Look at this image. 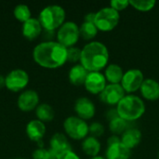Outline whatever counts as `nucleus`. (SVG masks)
<instances>
[{
	"label": "nucleus",
	"instance_id": "1",
	"mask_svg": "<svg viewBox=\"0 0 159 159\" xmlns=\"http://www.w3.org/2000/svg\"><path fill=\"white\" fill-rule=\"evenodd\" d=\"M33 58L42 67L56 69L67 61V48L58 41H44L34 47Z\"/></svg>",
	"mask_w": 159,
	"mask_h": 159
},
{
	"label": "nucleus",
	"instance_id": "2",
	"mask_svg": "<svg viewBox=\"0 0 159 159\" xmlns=\"http://www.w3.org/2000/svg\"><path fill=\"white\" fill-rule=\"evenodd\" d=\"M109 61V52L104 44L92 41L81 49V65L89 72H100L106 67Z\"/></svg>",
	"mask_w": 159,
	"mask_h": 159
},
{
	"label": "nucleus",
	"instance_id": "3",
	"mask_svg": "<svg viewBox=\"0 0 159 159\" xmlns=\"http://www.w3.org/2000/svg\"><path fill=\"white\" fill-rule=\"evenodd\" d=\"M116 111L119 117L126 121H134L142 117L145 112L143 101L135 95L125 96L116 105Z\"/></svg>",
	"mask_w": 159,
	"mask_h": 159
},
{
	"label": "nucleus",
	"instance_id": "4",
	"mask_svg": "<svg viewBox=\"0 0 159 159\" xmlns=\"http://www.w3.org/2000/svg\"><path fill=\"white\" fill-rule=\"evenodd\" d=\"M38 20L44 30L54 31L64 23L65 10L59 5H49L41 10Z\"/></svg>",
	"mask_w": 159,
	"mask_h": 159
},
{
	"label": "nucleus",
	"instance_id": "5",
	"mask_svg": "<svg viewBox=\"0 0 159 159\" xmlns=\"http://www.w3.org/2000/svg\"><path fill=\"white\" fill-rule=\"evenodd\" d=\"M119 12L111 7H103L96 12L94 23L98 30L102 32H110L114 30L119 22Z\"/></svg>",
	"mask_w": 159,
	"mask_h": 159
},
{
	"label": "nucleus",
	"instance_id": "6",
	"mask_svg": "<svg viewBox=\"0 0 159 159\" xmlns=\"http://www.w3.org/2000/svg\"><path fill=\"white\" fill-rule=\"evenodd\" d=\"M79 27L74 21L64 22L57 32V39L66 48L74 47L79 39Z\"/></svg>",
	"mask_w": 159,
	"mask_h": 159
},
{
	"label": "nucleus",
	"instance_id": "7",
	"mask_svg": "<svg viewBox=\"0 0 159 159\" xmlns=\"http://www.w3.org/2000/svg\"><path fill=\"white\" fill-rule=\"evenodd\" d=\"M66 134L74 140L85 139L89 133V125L78 116H69L63 122Z\"/></svg>",
	"mask_w": 159,
	"mask_h": 159
},
{
	"label": "nucleus",
	"instance_id": "8",
	"mask_svg": "<svg viewBox=\"0 0 159 159\" xmlns=\"http://www.w3.org/2000/svg\"><path fill=\"white\" fill-rule=\"evenodd\" d=\"M29 83V75L22 69H14L6 76V87L14 92L23 89Z\"/></svg>",
	"mask_w": 159,
	"mask_h": 159
},
{
	"label": "nucleus",
	"instance_id": "9",
	"mask_svg": "<svg viewBox=\"0 0 159 159\" xmlns=\"http://www.w3.org/2000/svg\"><path fill=\"white\" fill-rule=\"evenodd\" d=\"M144 81V75L139 69H130L124 73V76L121 81V86L125 92L131 93L141 89L143 82Z\"/></svg>",
	"mask_w": 159,
	"mask_h": 159
},
{
	"label": "nucleus",
	"instance_id": "10",
	"mask_svg": "<svg viewBox=\"0 0 159 159\" xmlns=\"http://www.w3.org/2000/svg\"><path fill=\"white\" fill-rule=\"evenodd\" d=\"M125 97V90L121 84H108L100 94L102 102L109 105H117Z\"/></svg>",
	"mask_w": 159,
	"mask_h": 159
},
{
	"label": "nucleus",
	"instance_id": "11",
	"mask_svg": "<svg viewBox=\"0 0 159 159\" xmlns=\"http://www.w3.org/2000/svg\"><path fill=\"white\" fill-rule=\"evenodd\" d=\"M84 85L89 93L101 94L107 84L104 75L100 72H89Z\"/></svg>",
	"mask_w": 159,
	"mask_h": 159
},
{
	"label": "nucleus",
	"instance_id": "12",
	"mask_svg": "<svg viewBox=\"0 0 159 159\" xmlns=\"http://www.w3.org/2000/svg\"><path fill=\"white\" fill-rule=\"evenodd\" d=\"M18 106L21 111L29 112L38 106V93L33 89H26L20 93L18 98Z\"/></svg>",
	"mask_w": 159,
	"mask_h": 159
},
{
	"label": "nucleus",
	"instance_id": "13",
	"mask_svg": "<svg viewBox=\"0 0 159 159\" xmlns=\"http://www.w3.org/2000/svg\"><path fill=\"white\" fill-rule=\"evenodd\" d=\"M75 111L77 116L83 120L90 119L95 115V105L91 100L86 97L78 98L75 103Z\"/></svg>",
	"mask_w": 159,
	"mask_h": 159
},
{
	"label": "nucleus",
	"instance_id": "14",
	"mask_svg": "<svg viewBox=\"0 0 159 159\" xmlns=\"http://www.w3.org/2000/svg\"><path fill=\"white\" fill-rule=\"evenodd\" d=\"M50 144V150L53 151L58 157L67 151H71L72 147L69 143L67 138L62 133H55L49 142Z\"/></svg>",
	"mask_w": 159,
	"mask_h": 159
},
{
	"label": "nucleus",
	"instance_id": "15",
	"mask_svg": "<svg viewBox=\"0 0 159 159\" xmlns=\"http://www.w3.org/2000/svg\"><path fill=\"white\" fill-rule=\"evenodd\" d=\"M140 89L143 97L148 101H157L159 99V83L155 79H144Z\"/></svg>",
	"mask_w": 159,
	"mask_h": 159
},
{
	"label": "nucleus",
	"instance_id": "16",
	"mask_svg": "<svg viewBox=\"0 0 159 159\" xmlns=\"http://www.w3.org/2000/svg\"><path fill=\"white\" fill-rule=\"evenodd\" d=\"M46 133V126L44 122L34 119L31 120L26 126V134L30 140L34 142H40Z\"/></svg>",
	"mask_w": 159,
	"mask_h": 159
},
{
	"label": "nucleus",
	"instance_id": "17",
	"mask_svg": "<svg viewBox=\"0 0 159 159\" xmlns=\"http://www.w3.org/2000/svg\"><path fill=\"white\" fill-rule=\"evenodd\" d=\"M42 25L38 19L30 18L22 24V34L29 40L35 39L42 33Z\"/></svg>",
	"mask_w": 159,
	"mask_h": 159
},
{
	"label": "nucleus",
	"instance_id": "18",
	"mask_svg": "<svg viewBox=\"0 0 159 159\" xmlns=\"http://www.w3.org/2000/svg\"><path fill=\"white\" fill-rule=\"evenodd\" d=\"M130 149L126 147L121 142L109 145L106 150V159H129Z\"/></svg>",
	"mask_w": 159,
	"mask_h": 159
},
{
	"label": "nucleus",
	"instance_id": "19",
	"mask_svg": "<svg viewBox=\"0 0 159 159\" xmlns=\"http://www.w3.org/2000/svg\"><path fill=\"white\" fill-rule=\"evenodd\" d=\"M89 71L81 64L74 65L69 71V80L73 85L81 86L85 84Z\"/></svg>",
	"mask_w": 159,
	"mask_h": 159
},
{
	"label": "nucleus",
	"instance_id": "20",
	"mask_svg": "<svg viewBox=\"0 0 159 159\" xmlns=\"http://www.w3.org/2000/svg\"><path fill=\"white\" fill-rule=\"evenodd\" d=\"M142 141V132L137 129H128L123 134L121 138V143L128 147L129 149H132L136 147Z\"/></svg>",
	"mask_w": 159,
	"mask_h": 159
},
{
	"label": "nucleus",
	"instance_id": "21",
	"mask_svg": "<svg viewBox=\"0 0 159 159\" xmlns=\"http://www.w3.org/2000/svg\"><path fill=\"white\" fill-rule=\"evenodd\" d=\"M104 76L110 84H119L124 76V72L121 66L118 64H110L105 69Z\"/></svg>",
	"mask_w": 159,
	"mask_h": 159
},
{
	"label": "nucleus",
	"instance_id": "22",
	"mask_svg": "<svg viewBox=\"0 0 159 159\" xmlns=\"http://www.w3.org/2000/svg\"><path fill=\"white\" fill-rule=\"evenodd\" d=\"M82 150L86 155L89 157H98V154L101 151V143L97 138L92 136L88 137L82 142Z\"/></svg>",
	"mask_w": 159,
	"mask_h": 159
},
{
	"label": "nucleus",
	"instance_id": "23",
	"mask_svg": "<svg viewBox=\"0 0 159 159\" xmlns=\"http://www.w3.org/2000/svg\"><path fill=\"white\" fill-rule=\"evenodd\" d=\"M35 115L38 120L42 122H48L54 118L55 113L53 108L48 103H41L35 109Z\"/></svg>",
	"mask_w": 159,
	"mask_h": 159
},
{
	"label": "nucleus",
	"instance_id": "24",
	"mask_svg": "<svg viewBox=\"0 0 159 159\" xmlns=\"http://www.w3.org/2000/svg\"><path fill=\"white\" fill-rule=\"evenodd\" d=\"M98 28L93 22L84 21L81 26L79 27V34L80 36L83 37L85 40H90L94 38L98 34Z\"/></svg>",
	"mask_w": 159,
	"mask_h": 159
},
{
	"label": "nucleus",
	"instance_id": "25",
	"mask_svg": "<svg viewBox=\"0 0 159 159\" xmlns=\"http://www.w3.org/2000/svg\"><path fill=\"white\" fill-rule=\"evenodd\" d=\"M109 129L115 135L116 134H123L128 129V121L117 116L110 121Z\"/></svg>",
	"mask_w": 159,
	"mask_h": 159
},
{
	"label": "nucleus",
	"instance_id": "26",
	"mask_svg": "<svg viewBox=\"0 0 159 159\" xmlns=\"http://www.w3.org/2000/svg\"><path fill=\"white\" fill-rule=\"evenodd\" d=\"M14 16L15 18L21 21V22H25L26 20H28L31 18V10L29 8V7L25 4H19L14 7Z\"/></svg>",
	"mask_w": 159,
	"mask_h": 159
},
{
	"label": "nucleus",
	"instance_id": "27",
	"mask_svg": "<svg viewBox=\"0 0 159 159\" xmlns=\"http://www.w3.org/2000/svg\"><path fill=\"white\" fill-rule=\"evenodd\" d=\"M157 2L155 0H147V1H143V0H130L129 1V5H131L135 9L139 10V11H149L151 9H153L156 6Z\"/></svg>",
	"mask_w": 159,
	"mask_h": 159
},
{
	"label": "nucleus",
	"instance_id": "28",
	"mask_svg": "<svg viewBox=\"0 0 159 159\" xmlns=\"http://www.w3.org/2000/svg\"><path fill=\"white\" fill-rule=\"evenodd\" d=\"M34 159H57L58 156L50 149L47 150L43 147L38 148L33 152Z\"/></svg>",
	"mask_w": 159,
	"mask_h": 159
},
{
	"label": "nucleus",
	"instance_id": "29",
	"mask_svg": "<svg viewBox=\"0 0 159 159\" xmlns=\"http://www.w3.org/2000/svg\"><path fill=\"white\" fill-rule=\"evenodd\" d=\"M81 59V49L75 47L67 48V61L70 62H76Z\"/></svg>",
	"mask_w": 159,
	"mask_h": 159
},
{
	"label": "nucleus",
	"instance_id": "30",
	"mask_svg": "<svg viewBox=\"0 0 159 159\" xmlns=\"http://www.w3.org/2000/svg\"><path fill=\"white\" fill-rule=\"evenodd\" d=\"M89 132L94 138L101 137L104 133V127L101 123L94 122V123L90 124V126H89Z\"/></svg>",
	"mask_w": 159,
	"mask_h": 159
},
{
	"label": "nucleus",
	"instance_id": "31",
	"mask_svg": "<svg viewBox=\"0 0 159 159\" xmlns=\"http://www.w3.org/2000/svg\"><path fill=\"white\" fill-rule=\"evenodd\" d=\"M129 6V1L128 0H113L110 3V7L118 12L126 9Z\"/></svg>",
	"mask_w": 159,
	"mask_h": 159
},
{
	"label": "nucleus",
	"instance_id": "32",
	"mask_svg": "<svg viewBox=\"0 0 159 159\" xmlns=\"http://www.w3.org/2000/svg\"><path fill=\"white\" fill-rule=\"evenodd\" d=\"M57 159H80V157L75 152H73L71 150V151H67V152L60 155Z\"/></svg>",
	"mask_w": 159,
	"mask_h": 159
},
{
	"label": "nucleus",
	"instance_id": "33",
	"mask_svg": "<svg viewBox=\"0 0 159 159\" xmlns=\"http://www.w3.org/2000/svg\"><path fill=\"white\" fill-rule=\"evenodd\" d=\"M95 16H96V12H89L85 16V21H89V22H93L95 20Z\"/></svg>",
	"mask_w": 159,
	"mask_h": 159
},
{
	"label": "nucleus",
	"instance_id": "34",
	"mask_svg": "<svg viewBox=\"0 0 159 159\" xmlns=\"http://www.w3.org/2000/svg\"><path fill=\"white\" fill-rule=\"evenodd\" d=\"M120 142H121V140H120L116 135L111 136V137L108 139V141H107L108 146H109V145H112V144H115V143H120Z\"/></svg>",
	"mask_w": 159,
	"mask_h": 159
},
{
	"label": "nucleus",
	"instance_id": "35",
	"mask_svg": "<svg viewBox=\"0 0 159 159\" xmlns=\"http://www.w3.org/2000/svg\"><path fill=\"white\" fill-rule=\"evenodd\" d=\"M117 116H118V114H117L116 109H112V110H110V111L107 113V117H108V119H109L110 121H111L112 119L117 117Z\"/></svg>",
	"mask_w": 159,
	"mask_h": 159
},
{
	"label": "nucleus",
	"instance_id": "36",
	"mask_svg": "<svg viewBox=\"0 0 159 159\" xmlns=\"http://www.w3.org/2000/svg\"><path fill=\"white\" fill-rule=\"evenodd\" d=\"M6 86V77H4L2 75H0V89Z\"/></svg>",
	"mask_w": 159,
	"mask_h": 159
},
{
	"label": "nucleus",
	"instance_id": "37",
	"mask_svg": "<svg viewBox=\"0 0 159 159\" xmlns=\"http://www.w3.org/2000/svg\"><path fill=\"white\" fill-rule=\"evenodd\" d=\"M91 159H105V158H103V157H92Z\"/></svg>",
	"mask_w": 159,
	"mask_h": 159
},
{
	"label": "nucleus",
	"instance_id": "38",
	"mask_svg": "<svg viewBox=\"0 0 159 159\" xmlns=\"http://www.w3.org/2000/svg\"><path fill=\"white\" fill-rule=\"evenodd\" d=\"M157 158L159 159V152H158V155H157Z\"/></svg>",
	"mask_w": 159,
	"mask_h": 159
},
{
	"label": "nucleus",
	"instance_id": "39",
	"mask_svg": "<svg viewBox=\"0 0 159 159\" xmlns=\"http://www.w3.org/2000/svg\"><path fill=\"white\" fill-rule=\"evenodd\" d=\"M18 159H21V158H18Z\"/></svg>",
	"mask_w": 159,
	"mask_h": 159
}]
</instances>
